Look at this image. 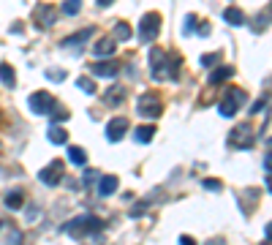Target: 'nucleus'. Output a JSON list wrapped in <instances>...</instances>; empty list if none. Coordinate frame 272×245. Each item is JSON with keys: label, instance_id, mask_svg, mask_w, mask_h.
I'll return each mask as SVG.
<instances>
[{"label": "nucleus", "instance_id": "11", "mask_svg": "<svg viewBox=\"0 0 272 245\" xmlns=\"http://www.w3.org/2000/svg\"><path fill=\"white\" fill-rule=\"evenodd\" d=\"M125 131H128V120H125V117H112L109 125H106V139L109 142H120L125 137Z\"/></svg>", "mask_w": 272, "mask_h": 245}, {"label": "nucleus", "instance_id": "40", "mask_svg": "<svg viewBox=\"0 0 272 245\" xmlns=\"http://www.w3.org/2000/svg\"><path fill=\"white\" fill-rule=\"evenodd\" d=\"M98 6H112V0H98Z\"/></svg>", "mask_w": 272, "mask_h": 245}, {"label": "nucleus", "instance_id": "26", "mask_svg": "<svg viewBox=\"0 0 272 245\" xmlns=\"http://www.w3.org/2000/svg\"><path fill=\"white\" fill-rule=\"evenodd\" d=\"M49 115H52V120H58V123H66L68 117H71L63 106H52V109H49Z\"/></svg>", "mask_w": 272, "mask_h": 245}, {"label": "nucleus", "instance_id": "23", "mask_svg": "<svg viewBox=\"0 0 272 245\" xmlns=\"http://www.w3.org/2000/svg\"><path fill=\"white\" fill-rule=\"evenodd\" d=\"M79 9H82V0H66V3H63V14H66V17L79 14Z\"/></svg>", "mask_w": 272, "mask_h": 245}, {"label": "nucleus", "instance_id": "41", "mask_svg": "<svg viewBox=\"0 0 272 245\" xmlns=\"http://www.w3.org/2000/svg\"><path fill=\"white\" fill-rule=\"evenodd\" d=\"M264 14H267V17L272 19V6H269V9H267V11H264Z\"/></svg>", "mask_w": 272, "mask_h": 245}, {"label": "nucleus", "instance_id": "21", "mask_svg": "<svg viewBox=\"0 0 272 245\" xmlns=\"http://www.w3.org/2000/svg\"><path fill=\"white\" fill-rule=\"evenodd\" d=\"M68 161H71V164H76V167H85V164H87L85 147H68Z\"/></svg>", "mask_w": 272, "mask_h": 245}, {"label": "nucleus", "instance_id": "2", "mask_svg": "<svg viewBox=\"0 0 272 245\" xmlns=\"http://www.w3.org/2000/svg\"><path fill=\"white\" fill-rule=\"evenodd\" d=\"M101 221L98 218H93V215H82V218H74V221H68L66 226V232L71 237H85V234H95V232H101Z\"/></svg>", "mask_w": 272, "mask_h": 245}, {"label": "nucleus", "instance_id": "37", "mask_svg": "<svg viewBox=\"0 0 272 245\" xmlns=\"http://www.w3.org/2000/svg\"><path fill=\"white\" fill-rule=\"evenodd\" d=\"M264 167H267V169H272V150L267 153V158H264Z\"/></svg>", "mask_w": 272, "mask_h": 245}, {"label": "nucleus", "instance_id": "15", "mask_svg": "<svg viewBox=\"0 0 272 245\" xmlns=\"http://www.w3.org/2000/svg\"><path fill=\"white\" fill-rule=\"evenodd\" d=\"M103 101H106V106H120L125 101V90L123 88H109L103 93Z\"/></svg>", "mask_w": 272, "mask_h": 245}, {"label": "nucleus", "instance_id": "8", "mask_svg": "<svg viewBox=\"0 0 272 245\" xmlns=\"http://www.w3.org/2000/svg\"><path fill=\"white\" fill-rule=\"evenodd\" d=\"M55 106V98L46 90H38L30 96V112L33 115H49V109Z\"/></svg>", "mask_w": 272, "mask_h": 245}, {"label": "nucleus", "instance_id": "39", "mask_svg": "<svg viewBox=\"0 0 272 245\" xmlns=\"http://www.w3.org/2000/svg\"><path fill=\"white\" fill-rule=\"evenodd\" d=\"M267 188L272 191V169H269V177H267Z\"/></svg>", "mask_w": 272, "mask_h": 245}, {"label": "nucleus", "instance_id": "30", "mask_svg": "<svg viewBox=\"0 0 272 245\" xmlns=\"http://www.w3.org/2000/svg\"><path fill=\"white\" fill-rule=\"evenodd\" d=\"M267 104H269V96H261L259 101H253V106H251V115H253V112H261V109L267 106Z\"/></svg>", "mask_w": 272, "mask_h": 245}, {"label": "nucleus", "instance_id": "29", "mask_svg": "<svg viewBox=\"0 0 272 245\" xmlns=\"http://www.w3.org/2000/svg\"><path fill=\"white\" fill-rule=\"evenodd\" d=\"M196 25V17H194V14H188V17H185V25H182V33H185V36H191V33H194V28Z\"/></svg>", "mask_w": 272, "mask_h": 245}, {"label": "nucleus", "instance_id": "22", "mask_svg": "<svg viewBox=\"0 0 272 245\" xmlns=\"http://www.w3.org/2000/svg\"><path fill=\"white\" fill-rule=\"evenodd\" d=\"M153 133H155V125H139L136 128V142L147 145V142H153Z\"/></svg>", "mask_w": 272, "mask_h": 245}, {"label": "nucleus", "instance_id": "35", "mask_svg": "<svg viewBox=\"0 0 272 245\" xmlns=\"http://www.w3.org/2000/svg\"><path fill=\"white\" fill-rule=\"evenodd\" d=\"M196 33H199V36H207V33H210V28H207V22H202V25L196 28Z\"/></svg>", "mask_w": 272, "mask_h": 245}, {"label": "nucleus", "instance_id": "42", "mask_svg": "<svg viewBox=\"0 0 272 245\" xmlns=\"http://www.w3.org/2000/svg\"><path fill=\"white\" fill-rule=\"evenodd\" d=\"M0 229H3V224H0Z\"/></svg>", "mask_w": 272, "mask_h": 245}, {"label": "nucleus", "instance_id": "10", "mask_svg": "<svg viewBox=\"0 0 272 245\" xmlns=\"http://www.w3.org/2000/svg\"><path fill=\"white\" fill-rule=\"evenodd\" d=\"M90 71H93V74L95 76H103V79H112V76H117L120 74V66H117V63H112V60H95L93 63V66H90Z\"/></svg>", "mask_w": 272, "mask_h": 245}, {"label": "nucleus", "instance_id": "13", "mask_svg": "<svg viewBox=\"0 0 272 245\" xmlns=\"http://www.w3.org/2000/svg\"><path fill=\"white\" fill-rule=\"evenodd\" d=\"M223 19H226L229 25H234V28H242L245 22H248V19H245V11L237 9V6H229V9L223 11Z\"/></svg>", "mask_w": 272, "mask_h": 245}, {"label": "nucleus", "instance_id": "38", "mask_svg": "<svg viewBox=\"0 0 272 245\" xmlns=\"http://www.w3.org/2000/svg\"><path fill=\"white\" fill-rule=\"evenodd\" d=\"M264 234H267V240L272 242V224H267V229H264Z\"/></svg>", "mask_w": 272, "mask_h": 245}, {"label": "nucleus", "instance_id": "33", "mask_svg": "<svg viewBox=\"0 0 272 245\" xmlns=\"http://www.w3.org/2000/svg\"><path fill=\"white\" fill-rule=\"evenodd\" d=\"M82 180H85V185H93V183H95V180H98V172H93V169H87V172H85V177H82Z\"/></svg>", "mask_w": 272, "mask_h": 245}, {"label": "nucleus", "instance_id": "36", "mask_svg": "<svg viewBox=\"0 0 272 245\" xmlns=\"http://www.w3.org/2000/svg\"><path fill=\"white\" fill-rule=\"evenodd\" d=\"M180 242H182V245H196V242H194V237H185V234L180 237Z\"/></svg>", "mask_w": 272, "mask_h": 245}, {"label": "nucleus", "instance_id": "16", "mask_svg": "<svg viewBox=\"0 0 272 245\" xmlns=\"http://www.w3.org/2000/svg\"><path fill=\"white\" fill-rule=\"evenodd\" d=\"M0 82H3L6 88H14V85H17V74H14V68L9 63H0Z\"/></svg>", "mask_w": 272, "mask_h": 245}, {"label": "nucleus", "instance_id": "20", "mask_svg": "<svg viewBox=\"0 0 272 245\" xmlns=\"http://www.w3.org/2000/svg\"><path fill=\"white\" fill-rule=\"evenodd\" d=\"M95 33V28H85L82 30V33H76V36H68L66 38V41H63V46H74V44H85L87 41V38H90Z\"/></svg>", "mask_w": 272, "mask_h": 245}, {"label": "nucleus", "instance_id": "5", "mask_svg": "<svg viewBox=\"0 0 272 245\" xmlns=\"http://www.w3.org/2000/svg\"><path fill=\"white\" fill-rule=\"evenodd\" d=\"M253 131H251V125L248 123H239L234 131L229 133V145L231 147H237V150H248V147H253Z\"/></svg>", "mask_w": 272, "mask_h": 245}, {"label": "nucleus", "instance_id": "24", "mask_svg": "<svg viewBox=\"0 0 272 245\" xmlns=\"http://www.w3.org/2000/svg\"><path fill=\"white\" fill-rule=\"evenodd\" d=\"M115 38L117 41H128V38H131V28H128L125 22H117L115 25Z\"/></svg>", "mask_w": 272, "mask_h": 245}, {"label": "nucleus", "instance_id": "4", "mask_svg": "<svg viewBox=\"0 0 272 245\" xmlns=\"http://www.w3.org/2000/svg\"><path fill=\"white\" fill-rule=\"evenodd\" d=\"M136 112H139L142 117H150V120L161 117L164 115V104H161V98H158V93H142L139 104H136Z\"/></svg>", "mask_w": 272, "mask_h": 245}, {"label": "nucleus", "instance_id": "1", "mask_svg": "<svg viewBox=\"0 0 272 245\" xmlns=\"http://www.w3.org/2000/svg\"><path fill=\"white\" fill-rule=\"evenodd\" d=\"M150 68H153V79H177L180 76V58L177 55H166L164 49L153 46L150 49Z\"/></svg>", "mask_w": 272, "mask_h": 245}, {"label": "nucleus", "instance_id": "7", "mask_svg": "<svg viewBox=\"0 0 272 245\" xmlns=\"http://www.w3.org/2000/svg\"><path fill=\"white\" fill-rule=\"evenodd\" d=\"M245 101V93L242 90H229V96L221 101V106H218V112L223 115V117H234L237 115V109H239V104Z\"/></svg>", "mask_w": 272, "mask_h": 245}, {"label": "nucleus", "instance_id": "43", "mask_svg": "<svg viewBox=\"0 0 272 245\" xmlns=\"http://www.w3.org/2000/svg\"><path fill=\"white\" fill-rule=\"evenodd\" d=\"M269 145H272V139H269Z\"/></svg>", "mask_w": 272, "mask_h": 245}, {"label": "nucleus", "instance_id": "34", "mask_svg": "<svg viewBox=\"0 0 272 245\" xmlns=\"http://www.w3.org/2000/svg\"><path fill=\"white\" fill-rule=\"evenodd\" d=\"M145 210H147V204H145V202L133 204V207H131V218H139V215H142V212H145Z\"/></svg>", "mask_w": 272, "mask_h": 245}, {"label": "nucleus", "instance_id": "31", "mask_svg": "<svg viewBox=\"0 0 272 245\" xmlns=\"http://www.w3.org/2000/svg\"><path fill=\"white\" fill-rule=\"evenodd\" d=\"M202 185L207 188V191H221V188H223V183H221V180H204Z\"/></svg>", "mask_w": 272, "mask_h": 245}, {"label": "nucleus", "instance_id": "12", "mask_svg": "<svg viewBox=\"0 0 272 245\" xmlns=\"http://www.w3.org/2000/svg\"><path fill=\"white\" fill-rule=\"evenodd\" d=\"M93 55H95V60L112 58V55H115V38H101V41L93 46Z\"/></svg>", "mask_w": 272, "mask_h": 245}, {"label": "nucleus", "instance_id": "25", "mask_svg": "<svg viewBox=\"0 0 272 245\" xmlns=\"http://www.w3.org/2000/svg\"><path fill=\"white\" fill-rule=\"evenodd\" d=\"M76 85H79V88H82L85 93H90V96H93L95 90H98V85H95L90 76H79V79H76Z\"/></svg>", "mask_w": 272, "mask_h": 245}, {"label": "nucleus", "instance_id": "17", "mask_svg": "<svg viewBox=\"0 0 272 245\" xmlns=\"http://www.w3.org/2000/svg\"><path fill=\"white\" fill-rule=\"evenodd\" d=\"M115 191H117V177H112V175L101 177V183H98V194H101V196H112Z\"/></svg>", "mask_w": 272, "mask_h": 245}, {"label": "nucleus", "instance_id": "3", "mask_svg": "<svg viewBox=\"0 0 272 245\" xmlns=\"http://www.w3.org/2000/svg\"><path fill=\"white\" fill-rule=\"evenodd\" d=\"M158 33H161V14L158 11L145 14L142 22H139V41L142 44H153L158 38Z\"/></svg>", "mask_w": 272, "mask_h": 245}, {"label": "nucleus", "instance_id": "32", "mask_svg": "<svg viewBox=\"0 0 272 245\" xmlns=\"http://www.w3.org/2000/svg\"><path fill=\"white\" fill-rule=\"evenodd\" d=\"M264 28H267V14H261V17H256V25H253V30H256V33H261Z\"/></svg>", "mask_w": 272, "mask_h": 245}, {"label": "nucleus", "instance_id": "14", "mask_svg": "<svg viewBox=\"0 0 272 245\" xmlns=\"http://www.w3.org/2000/svg\"><path fill=\"white\" fill-rule=\"evenodd\" d=\"M231 76H234V68H231V66H218L210 74L207 82H210V85H221V82H226V79H231Z\"/></svg>", "mask_w": 272, "mask_h": 245}, {"label": "nucleus", "instance_id": "27", "mask_svg": "<svg viewBox=\"0 0 272 245\" xmlns=\"http://www.w3.org/2000/svg\"><path fill=\"white\" fill-rule=\"evenodd\" d=\"M221 58H223V55H221V52L204 55V58H202V66H207V68H212V66H218V63H221Z\"/></svg>", "mask_w": 272, "mask_h": 245}, {"label": "nucleus", "instance_id": "9", "mask_svg": "<svg viewBox=\"0 0 272 245\" xmlns=\"http://www.w3.org/2000/svg\"><path fill=\"white\" fill-rule=\"evenodd\" d=\"M38 180L44 185H60L63 183V161H52L49 167H44L38 172Z\"/></svg>", "mask_w": 272, "mask_h": 245}, {"label": "nucleus", "instance_id": "6", "mask_svg": "<svg viewBox=\"0 0 272 245\" xmlns=\"http://www.w3.org/2000/svg\"><path fill=\"white\" fill-rule=\"evenodd\" d=\"M55 19H58V11H55V6L49 3H38L36 9H33V22L41 30H49L55 25Z\"/></svg>", "mask_w": 272, "mask_h": 245}, {"label": "nucleus", "instance_id": "28", "mask_svg": "<svg viewBox=\"0 0 272 245\" xmlns=\"http://www.w3.org/2000/svg\"><path fill=\"white\" fill-rule=\"evenodd\" d=\"M46 79H52V82H63V79H66V71H63V68H58V71L49 68V71H46Z\"/></svg>", "mask_w": 272, "mask_h": 245}, {"label": "nucleus", "instance_id": "19", "mask_svg": "<svg viewBox=\"0 0 272 245\" xmlns=\"http://www.w3.org/2000/svg\"><path fill=\"white\" fill-rule=\"evenodd\" d=\"M49 142H52V145H66V142H68V131L52 123V128H49Z\"/></svg>", "mask_w": 272, "mask_h": 245}, {"label": "nucleus", "instance_id": "18", "mask_svg": "<svg viewBox=\"0 0 272 245\" xmlns=\"http://www.w3.org/2000/svg\"><path fill=\"white\" fill-rule=\"evenodd\" d=\"M22 204H25V194L22 191H9L6 194V207L9 210H19Z\"/></svg>", "mask_w": 272, "mask_h": 245}]
</instances>
